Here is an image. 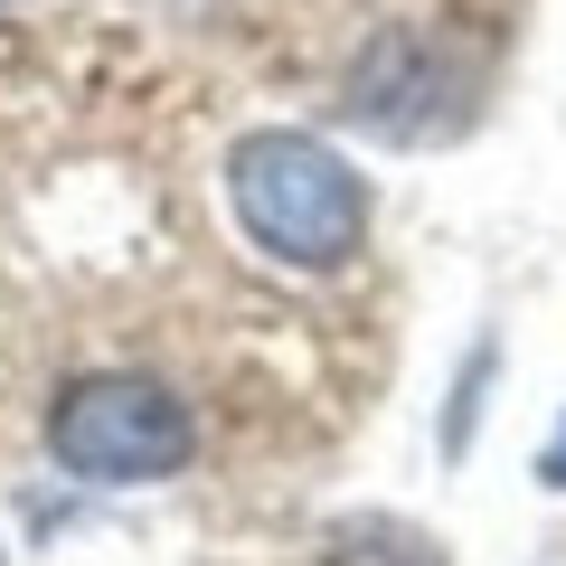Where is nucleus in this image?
Here are the masks:
<instances>
[{
	"label": "nucleus",
	"mask_w": 566,
	"mask_h": 566,
	"mask_svg": "<svg viewBox=\"0 0 566 566\" xmlns=\"http://www.w3.org/2000/svg\"><path fill=\"white\" fill-rule=\"evenodd\" d=\"M227 208L237 227L293 274H340L368 245V180L322 133H245L227 151Z\"/></svg>",
	"instance_id": "nucleus-1"
},
{
	"label": "nucleus",
	"mask_w": 566,
	"mask_h": 566,
	"mask_svg": "<svg viewBox=\"0 0 566 566\" xmlns=\"http://www.w3.org/2000/svg\"><path fill=\"white\" fill-rule=\"evenodd\" d=\"M331 566H444V547L397 528V520H359V528L331 538Z\"/></svg>",
	"instance_id": "nucleus-3"
},
{
	"label": "nucleus",
	"mask_w": 566,
	"mask_h": 566,
	"mask_svg": "<svg viewBox=\"0 0 566 566\" xmlns=\"http://www.w3.org/2000/svg\"><path fill=\"white\" fill-rule=\"evenodd\" d=\"M48 453L76 482H170L199 453V424H189V406L161 378L95 368V378L57 387V406H48Z\"/></svg>",
	"instance_id": "nucleus-2"
},
{
	"label": "nucleus",
	"mask_w": 566,
	"mask_h": 566,
	"mask_svg": "<svg viewBox=\"0 0 566 566\" xmlns=\"http://www.w3.org/2000/svg\"><path fill=\"white\" fill-rule=\"evenodd\" d=\"M538 482H547V491H566V424L538 444Z\"/></svg>",
	"instance_id": "nucleus-4"
}]
</instances>
